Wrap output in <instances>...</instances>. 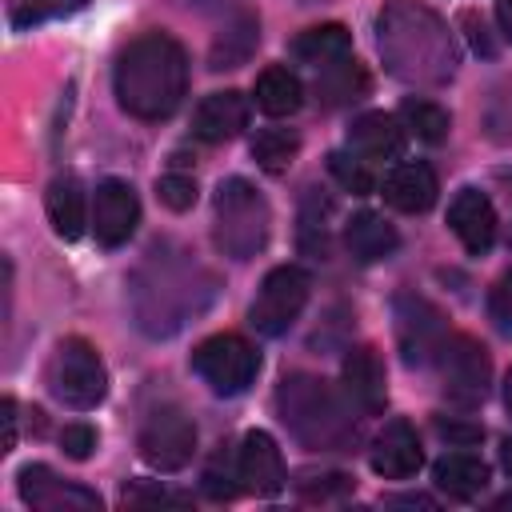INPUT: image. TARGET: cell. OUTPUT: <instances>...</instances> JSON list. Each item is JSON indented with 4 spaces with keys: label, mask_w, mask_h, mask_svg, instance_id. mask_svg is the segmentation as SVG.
Segmentation results:
<instances>
[{
    "label": "cell",
    "mask_w": 512,
    "mask_h": 512,
    "mask_svg": "<svg viewBox=\"0 0 512 512\" xmlns=\"http://www.w3.org/2000/svg\"><path fill=\"white\" fill-rule=\"evenodd\" d=\"M376 48L384 68L416 88L444 84L460 64V44L452 28L416 0H392L376 16Z\"/></svg>",
    "instance_id": "1"
},
{
    "label": "cell",
    "mask_w": 512,
    "mask_h": 512,
    "mask_svg": "<svg viewBox=\"0 0 512 512\" xmlns=\"http://www.w3.org/2000/svg\"><path fill=\"white\" fill-rule=\"evenodd\" d=\"M116 104L136 120H168L188 92V52L168 32H144L136 36L112 72Z\"/></svg>",
    "instance_id": "2"
},
{
    "label": "cell",
    "mask_w": 512,
    "mask_h": 512,
    "mask_svg": "<svg viewBox=\"0 0 512 512\" xmlns=\"http://www.w3.org/2000/svg\"><path fill=\"white\" fill-rule=\"evenodd\" d=\"M184 252H160L152 248L144 268L132 280V308L136 324L148 336H172L188 312H200L212 296V276L200 272L192 260H180Z\"/></svg>",
    "instance_id": "3"
},
{
    "label": "cell",
    "mask_w": 512,
    "mask_h": 512,
    "mask_svg": "<svg viewBox=\"0 0 512 512\" xmlns=\"http://www.w3.org/2000/svg\"><path fill=\"white\" fill-rule=\"evenodd\" d=\"M276 412L288 432L312 452H348L356 444L352 400L308 372H292L276 388Z\"/></svg>",
    "instance_id": "4"
},
{
    "label": "cell",
    "mask_w": 512,
    "mask_h": 512,
    "mask_svg": "<svg viewBox=\"0 0 512 512\" xmlns=\"http://www.w3.org/2000/svg\"><path fill=\"white\" fill-rule=\"evenodd\" d=\"M272 232V212L268 200L260 196L256 184L232 176L216 188V216H212V244L228 260H252L264 252Z\"/></svg>",
    "instance_id": "5"
},
{
    "label": "cell",
    "mask_w": 512,
    "mask_h": 512,
    "mask_svg": "<svg viewBox=\"0 0 512 512\" xmlns=\"http://www.w3.org/2000/svg\"><path fill=\"white\" fill-rule=\"evenodd\" d=\"M48 388L60 404H68L76 412L96 408L108 396V372H104L100 352L80 336L60 340V348L48 364Z\"/></svg>",
    "instance_id": "6"
},
{
    "label": "cell",
    "mask_w": 512,
    "mask_h": 512,
    "mask_svg": "<svg viewBox=\"0 0 512 512\" xmlns=\"http://www.w3.org/2000/svg\"><path fill=\"white\" fill-rule=\"evenodd\" d=\"M192 368L216 396H240L260 372V352L236 332H216L196 344Z\"/></svg>",
    "instance_id": "7"
},
{
    "label": "cell",
    "mask_w": 512,
    "mask_h": 512,
    "mask_svg": "<svg viewBox=\"0 0 512 512\" xmlns=\"http://www.w3.org/2000/svg\"><path fill=\"white\" fill-rule=\"evenodd\" d=\"M312 292V276L300 264H280L260 280V292L248 308V324L264 336H280L296 324Z\"/></svg>",
    "instance_id": "8"
},
{
    "label": "cell",
    "mask_w": 512,
    "mask_h": 512,
    "mask_svg": "<svg viewBox=\"0 0 512 512\" xmlns=\"http://www.w3.org/2000/svg\"><path fill=\"white\" fill-rule=\"evenodd\" d=\"M440 380H444V396L460 408H476L484 396H488V384H492V360H488V348L472 336H448L440 356Z\"/></svg>",
    "instance_id": "9"
},
{
    "label": "cell",
    "mask_w": 512,
    "mask_h": 512,
    "mask_svg": "<svg viewBox=\"0 0 512 512\" xmlns=\"http://www.w3.org/2000/svg\"><path fill=\"white\" fill-rule=\"evenodd\" d=\"M140 456L156 472H180L196 456V424L180 408H156L140 428Z\"/></svg>",
    "instance_id": "10"
},
{
    "label": "cell",
    "mask_w": 512,
    "mask_h": 512,
    "mask_svg": "<svg viewBox=\"0 0 512 512\" xmlns=\"http://www.w3.org/2000/svg\"><path fill=\"white\" fill-rule=\"evenodd\" d=\"M396 340L408 364H432L448 340L440 308L416 292L396 296Z\"/></svg>",
    "instance_id": "11"
},
{
    "label": "cell",
    "mask_w": 512,
    "mask_h": 512,
    "mask_svg": "<svg viewBox=\"0 0 512 512\" xmlns=\"http://www.w3.org/2000/svg\"><path fill=\"white\" fill-rule=\"evenodd\" d=\"M16 488H20L24 504L44 508V512H88V508H100V496L92 488L60 480L48 464H24L20 476H16Z\"/></svg>",
    "instance_id": "12"
},
{
    "label": "cell",
    "mask_w": 512,
    "mask_h": 512,
    "mask_svg": "<svg viewBox=\"0 0 512 512\" xmlns=\"http://www.w3.org/2000/svg\"><path fill=\"white\" fill-rule=\"evenodd\" d=\"M140 224V200L132 192L128 180H104L96 184V200H92V232L104 248H120L132 240Z\"/></svg>",
    "instance_id": "13"
},
{
    "label": "cell",
    "mask_w": 512,
    "mask_h": 512,
    "mask_svg": "<svg viewBox=\"0 0 512 512\" xmlns=\"http://www.w3.org/2000/svg\"><path fill=\"white\" fill-rule=\"evenodd\" d=\"M368 464L384 480H408V476H416L420 464H424V448H420L416 428L408 420H388L376 432L372 448H368Z\"/></svg>",
    "instance_id": "14"
},
{
    "label": "cell",
    "mask_w": 512,
    "mask_h": 512,
    "mask_svg": "<svg viewBox=\"0 0 512 512\" xmlns=\"http://www.w3.org/2000/svg\"><path fill=\"white\" fill-rule=\"evenodd\" d=\"M448 228H452V236L464 244V252L484 256V252L496 244L500 220H496L492 200H488L480 188H460V192L452 196V204H448Z\"/></svg>",
    "instance_id": "15"
},
{
    "label": "cell",
    "mask_w": 512,
    "mask_h": 512,
    "mask_svg": "<svg viewBox=\"0 0 512 512\" xmlns=\"http://www.w3.org/2000/svg\"><path fill=\"white\" fill-rule=\"evenodd\" d=\"M236 468H240V484L244 492H256V496H276L288 480L284 472V456L276 448V440L260 428H252L240 448H236Z\"/></svg>",
    "instance_id": "16"
},
{
    "label": "cell",
    "mask_w": 512,
    "mask_h": 512,
    "mask_svg": "<svg viewBox=\"0 0 512 512\" xmlns=\"http://www.w3.org/2000/svg\"><path fill=\"white\" fill-rule=\"evenodd\" d=\"M340 380H344V396L360 412H368V416L384 412V404H388V380H384V364H380V356L372 348H364V344L360 348H348V356L340 364Z\"/></svg>",
    "instance_id": "17"
},
{
    "label": "cell",
    "mask_w": 512,
    "mask_h": 512,
    "mask_svg": "<svg viewBox=\"0 0 512 512\" xmlns=\"http://www.w3.org/2000/svg\"><path fill=\"white\" fill-rule=\"evenodd\" d=\"M244 128H248V100H244L236 88L208 92V96L196 104V116H192L196 140H204V144H224V140H236Z\"/></svg>",
    "instance_id": "18"
},
{
    "label": "cell",
    "mask_w": 512,
    "mask_h": 512,
    "mask_svg": "<svg viewBox=\"0 0 512 512\" xmlns=\"http://www.w3.org/2000/svg\"><path fill=\"white\" fill-rule=\"evenodd\" d=\"M436 192H440V180H436L432 164H424V160H400L384 176V200L408 216L428 212L436 204Z\"/></svg>",
    "instance_id": "19"
},
{
    "label": "cell",
    "mask_w": 512,
    "mask_h": 512,
    "mask_svg": "<svg viewBox=\"0 0 512 512\" xmlns=\"http://www.w3.org/2000/svg\"><path fill=\"white\" fill-rule=\"evenodd\" d=\"M404 144H408V128L400 124V116L388 112H364L348 128V148L360 152L364 160H396L404 156Z\"/></svg>",
    "instance_id": "20"
},
{
    "label": "cell",
    "mask_w": 512,
    "mask_h": 512,
    "mask_svg": "<svg viewBox=\"0 0 512 512\" xmlns=\"http://www.w3.org/2000/svg\"><path fill=\"white\" fill-rule=\"evenodd\" d=\"M344 244H348L356 264H376V260H388L400 248V236L380 212H356L344 224Z\"/></svg>",
    "instance_id": "21"
},
{
    "label": "cell",
    "mask_w": 512,
    "mask_h": 512,
    "mask_svg": "<svg viewBox=\"0 0 512 512\" xmlns=\"http://www.w3.org/2000/svg\"><path fill=\"white\" fill-rule=\"evenodd\" d=\"M292 56L300 64H312L316 72L340 64L352 56V32L344 24H316V28H304L296 40H292Z\"/></svg>",
    "instance_id": "22"
},
{
    "label": "cell",
    "mask_w": 512,
    "mask_h": 512,
    "mask_svg": "<svg viewBox=\"0 0 512 512\" xmlns=\"http://www.w3.org/2000/svg\"><path fill=\"white\" fill-rule=\"evenodd\" d=\"M432 480L452 500H472L488 488V464L476 452H448L432 464Z\"/></svg>",
    "instance_id": "23"
},
{
    "label": "cell",
    "mask_w": 512,
    "mask_h": 512,
    "mask_svg": "<svg viewBox=\"0 0 512 512\" xmlns=\"http://www.w3.org/2000/svg\"><path fill=\"white\" fill-rule=\"evenodd\" d=\"M256 44H260V20H256L252 12H236V16L216 32L208 60H212L216 72H220V68H240V64L256 52Z\"/></svg>",
    "instance_id": "24"
},
{
    "label": "cell",
    "mask_w": 512,
    "mask_h": 512,
    "mask_svg": "<svg viewBox=\"0 0 512 512\" xmlns=\"http://www.w3.org/2000/svg\"><path fill=\"white\" fill-rule=\"evenodd\" d=\"M44 208H48V220L56 228V236L64 240H76L88 224V204H84V188L72 180V176H60L48 184V196H44Z\"/></svg>",
    "instance_id": "25"
},
{
    "label": "cell",
    "mask_w": 512,
    "mask_h": 512,
    "mask_svg": "<svg viewBox=\"0 0 512 512\" xmlns=\"http://www.w3.org/2000/svg\"><path fill=\"white\" fill-rule=\"evenodd\" d=\"M300 104H304V84H300V76L292 68L272 64V68H264L256 76V108L260 112L292 116V112H300Z\"/></svg>",
    "instance_id": "26"
},
{
    "label": "cell",
    "mask_w": 512,
    "mask_h": 512,
    "mask_svg": "<svg viewBox=\"0 0 512 512\" xmlns=\"http://www.w3.org/2000/svg\"><path fill=\"white\" fill-rule=\"evenodd\" d=\"M316 92H320V100H324L328 108H340V104H352V100H360V96L368 92V76H364V68L348 56V60H340V64H332V68L320 72Z\"/></svg>",
    "instance_id": "27"
},
{
    "label": "cell",
    "mask_w": 512,
    "mask_h": 512,
    "mask_svg": "<svg viewBox=\"0 0 512 512\" xmlns=\"http://www.w3.org/2000/svg\"><path fill=\"white\" fill-rule=\"evenodd\" d=\"M300 152V136L292 128H260L252 136V160L264 168V172H288V164L296 160Z\"/></svg>",
    "instance_id": "28"
},
{
    "label": "cell",
    "mask_w": 512,
    "mask_h": 512,
    "mask_svg": "<svg viewBox=\"0 0 512 512\" xmlns=\"http://www.w3.org/2000/svg\"><path fill=\"white\" fill-rule=\"evenodd\" d=\"M400 124H404L416 140L440 144V140H448L452 116H448L440 104H432V100H404V104H400Z\"/></svg>",
    "instance_id": "29"
},
{
    "label": "cell",
    "mask_w": 512,
    "mask_h": 512,
    "mask_svg": "<svg viewBox=\"0 0 512 512\" xmlns=\"http://www.w3.org/2000/svg\"><path fill=\"white\" fill-rule=\"evenodd\" d=\"M80 8H88V0H8V24L16 32H28L36 24L76 16Z\"/></svg>",
    "instance_id": "30"
},
{
    "label": "cell",
    "mask_w": 512,
    "mask_h": 512,
    "mask_svg": "<svg viewBox=\"0 0 512 512\" xmlns=\"http://www.w3.org/2000/svg\"><path fill=\"white\" fill-rule=\"evenodd\" d=\"M368 164H372V160H364L360 152H332V156H328V172H332L336 184H340L344 192H352V196H368V192L376 188V176H372Z\"/></svg>",
    "instance_id": "31"
},
{
    "label": "cell",
    "mask_w": 512,
    "mask_h": 512,
    "mask_svg": "<svg viewBox=\"0 0 512 512\" xmlns=\"http://www.w3.org/2000/svg\"><path fill=\"white\" fill-rule=\"evenodd\" d=\"M240 488H244V484H240V468H236V460H232V468H228L224 452H216V460L204 468V492H208L212 500H232Z\"/></svg>",
    "instance_id": "32"
},
{
    "label": "cell",
    "mask_w": 512,
    "mask_h": 512,
    "mask_svg": "<svg viewBox=\"0 0 512 512\" xmlns=\"http://www.w3.org/2000/svg\"><path fill=\"white\" fill-rule=\"evenodd\" d=\"M156 196L172 208V212H188L196 204V180L192 176H180V172H168L156 180Z\"/></svg>",
    "instance_id": "33"
},
{
    "label": "cell",
    "mask_w": 512,
    "mask_h": 512,
    "mask_svg": "<svg viewBox=\"0 0 512 512\" xmlns=\"http://www.w3.org/2000/svg\"><path fill=\"white\" fill-rule=\"evenodd\" d=\"M488 316H492V324L504 336H512V272H504L492 284V292H488Z\"/></svg>",
    "instance_id": "34"
},
{
    "label": "cell",
    "mask_w": 512,
    "mask_h": 512,
    "mask_svg": "<svg viewBox=\"0 0 512 512\" xmlns=\"http://www.w3.org/2000/svg\"><path fill=\"white\" fill-rule=\"evenodd\" d=\"M348 488H352V480L344 472H324V476L300 480V496H308V500H332V496H344Z\"/></svg>",
    "instance_id": "35"
},
{
    "label": "cell",
    "mask_w": 512,
    "mask_h": 512,
    "mask_svg": "<svg viewBox=\"0 0 512 512\" xmlns=\"http://www.w3.org/2000/svg\"><path fill=\"white\" fill-rule=\"evenodd\" d=\"M60 448H64V456H72V460H88L92 448H96V428H92V424H64Z\"/></svg>",
    "instance_id": "36"
},
{
    "label": "cell",
    "mask_w": 512,
    "mask_h": 512,
    "mask_svg": "<svg viewBox=\"0 0 512 512\" xmlns=\"http://www.w3.org/2000/svg\"><path fill=\"white\" fill-rule=\"evenodd\" d=\"M124 500L128 504H188L184 492H168V488H124Z\"/></svg>",
    "instance_id": "37"
},
{
    "label": "cell",
    "mask_w": 512,
    "mask_h": 512,
    "mask_svg": "<svg viewBox=\"0 0 512 512\" xmlns=\"http://www.w3.org/2000/svg\"><path fill=\"white\" fill-rule=\"evenodd\" d=\"M436 428H440V436H448L452 444H472V440H480V436H484L476 424H452V420H440Z\"/></svg>",
    "instance_id": "38"
},
{
    "label": "cell",
    "mask_w": 512,
    "mask_h": 512,
    "mask_svg": "<svg viewBox=\"0 0 512 512\" xmlns=\"http://www.w3.org/2000/svg\"><path fill=\"white\" fill-rule=\"evenodd\" d=\"M0 420H4V448L0 452H12L16 448V400L12 396L0 400Z\"/></svg>",
    "instance_id": "39"
},
{
    "label": "cell",
    "mask_w": 512,
    "mask_h": 512,
    "mask_svg": "<svg viewBox=\"0 0 512 512\" xmlns=\"http://www.w3.org/2000/svg\"><path fill=\"white\" fill-rule=\"evenodd\" d=\"M496 20H500V32L512 40V0H496Z\"/></svg>",
    "instance_id": "40"
},
{
    "label": "cell",
    "mask_w": 512,
    "mask_h": 512,
    "mask_svg": "<svg viewBox=\"0 0 512 512\" xmlns=\"http://www.w3.org/2000/svg\"><path fill=\"white\" fill-rule=\"evenodd\" d=\"M392 504H420V508H432V496H392Z\"/></svg>",
    "instance_id": "41"
},
{
    "label": "cell",
    "mask_w": 512,
    "mask_h": 512,
    "mask_svg": "<svg viewBox=\"0 0 512 512\" xmlns=\"http://www.w3.org/2000/svg\"><path fill=\"white\" fill-rule=\"evenodd\" d=\"M500 460H504V468L512 472V440H504V448H500Z\"/></svg>",
    "instance_id": "42"
},
{
    "label": "cell",
    "mask_w": 512,
    "mask_h": 512,
    "mask_svg": "<svg viewBox=\"0 0 512 512\" xmlns=\"http://www.w3.org/2000/svg\"><path fill=\"white\" fill-rule=\"evenodd\" d=\"M504 404H508V412H512V368H508V376H504Z\"/></svg>",
    "instance_id": "43"
}]
</instances>
